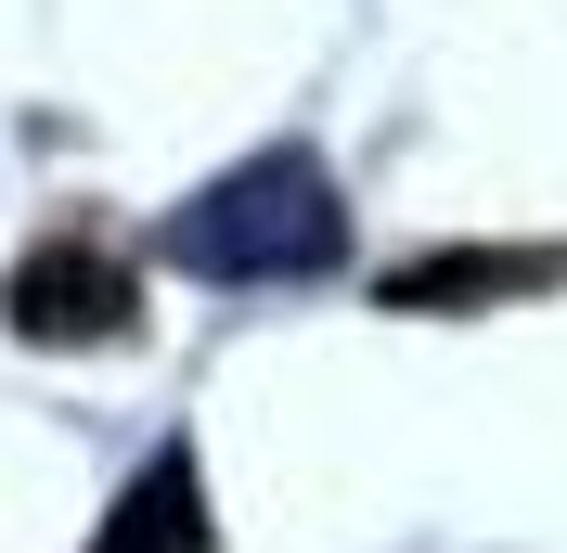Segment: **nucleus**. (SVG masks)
Returning <instances> with one entry per match:
<instances>
[{"mask_svg":"<svg viewBox=\"0 0 567 553\" xmlns=\"http://www.w3.org/2000/svg\"><path fill=\"white\" fill-rule=\"evenodd\" d=\"M168 258L194 283H322L349 258V207H336V168L271 142L246 168H219L207 194L168 207Z\"/></svg>","mask_w":567,"mask_h":553,"instance_id":"nucleus-1","label":"nucleus"},{"mask_svg":"<svg viewBox=\"0 0 567 553\" xmlns=\"http://www.w3.org/2000/svg\"><path fill=\"white\" fill-rule=\"evenodd\" d=\"M0 322L27 347H116L142 322V283L116 271L104 244H27L13 283H0Z\"/></svg>","mask_w":567,"mask_h":553,"instance_id":"nucleus-2","label":"nucleus"},{"mask_svg":"<svg viewBox=\"0 0 567 553\" xmlns=\"http://www.w3.org/2000/svg\"><path fill=\"white\" fill-rule=\"evenodd\" d=\"M91 553H219V515H207V463L194 450H155L130 489L104 502Z\"/></svg>","mask_w":567,"mask_h":553,"instance_id":"nucleus-3","label":"nucleus"},{"mask_svg":"<svg viewBox=\"0 0 567 553\" xmlns=\"http://www.w3.org/2000/svg\"><path fill=\"white\" fill-rule=\"evenodd\" d=\"M567 258L555 244H452V258H413V271H388V310H464V296H529V283H555Z\"/></svg>","mask_w":567,"mask_h":553,"instance_id":"nucleus-4","label":"nucleus"}]
</instances>
